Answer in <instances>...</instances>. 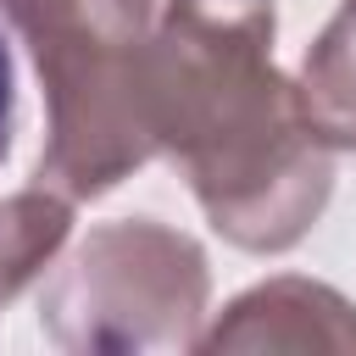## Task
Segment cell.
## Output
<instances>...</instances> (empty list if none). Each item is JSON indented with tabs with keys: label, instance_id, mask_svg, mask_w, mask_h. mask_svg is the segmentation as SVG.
<instances>
[{
	"label": "cell",
	"instance_id": "cell-3",
	"mask_svg": "<svg viewBox=\"0 0 356 356\" xmlns=\"http://www.w3.org/2000/svg\"><path fill=\"white\" fill-rule=\"evenodd\" d=\"M206 256L189 234L156 217L89 228L50 273L39 328L61 350H178L200 339Z\"/></svg>",
	"mask_w": 356,
	"mask_h": 356
},
{
	"label": "cell",
	"instance_id": "cell-1",
	"mask_svg": "<svg viewBox=\"0 0 356 356\" xmlns=\"http://www.w3.org/2000/svg\"><path fill=\"white\" fill-rule=\"evenodd\" d=\"M145 122L222 239L289 250L334 189V150L273 67V0H167L139 50Z\"/></svg>",
	"mask_w": 356,
	"mask_h": 356
},
{
	"label": "cell",
	"instance_id": "cell-7",
	"mask_svg": "<svg viewBox=\"0 0 356 356\" xmlns=\"http://www.w3.org/2000/svg\"><path fill=\"white\" fill-rule=\"evenodd\" d=\"M11 134H17V72H11L6 33H0V161H6V150H11Z\"/></svg>",
	"mask_w": 356,
	"mask_h": 356
},
{
	"label": "cell",
	"instance_id": "cell-6",
	"mask_svg": "<svg viewBox=\"0 0 356 356\" xmlns=\"http://www.w3.org/2000/svg\"><path fill=\"white\" fill-rule=\"evenodd\" d=\"M72 234V200L33 178V189H17L0 200V295L11 300L22 284H33L56 250Z\"/></svg>",
	"mask_w": 356,
	"mask_h": 356
},
{
	"label": "cell",
	"instance_id": "cell-5",
	"mask_svg": "<svg viewBox=\"0 0 356 356\" xmlns=\"http://www.w3.org/2000/svg\"><path fill=\"white\" fill-rule=\"evenodd\" d=\"M295 95L328 150H356V0H339L328 28L312 39Z\"/></svg>",
	"mask_w": 356,
	"mask_h": 356
},
{
	"label": "cell",
	"instance_id": "cell-4",
	"mask_svg": "<svg viewBox=\"0 0 356 356\" xmlns=\"http://www.w3.org/2000/svg\"><path fill=\"white\" fill-rule=\"evenodd\" d=\"M200 350H350L356 306L312 278H267L239 295L217 328L195 339Z\"/></svg>",
	"mask_w": 356,
	"mask_h": 356
},
{
	"label": "cell",
	"instance_id": "cell-2",
	"mask_svg": "<svg viewBox=\"0 0 356 356\" xmlns=\"http://www.w3.org/2000/svg\"><path fill=\"white\" fill-rule=\"evenodd\" d=\"M6 22L33 56L44 83V156L39 184L72 206L111 195L156 156L139 50L156 28V0H0Z\"/></svg>",
	"mask_w": 356,
	"mask_h": 356
},
{
	"label": "cell",
	"instance_id": "cell-8",
	"mask_svg": "<svg viewBox=\"0 0 356 356\" xmlns=\"http://www.w3.org/2000/svg\"><path fill=\"white\" fill-rule=\"evenodd\" d=\"M0 306H6V295H0Z\"/></svg>",
	"mask_w": 356,
	"mask_h": 356
}]
</instances>
